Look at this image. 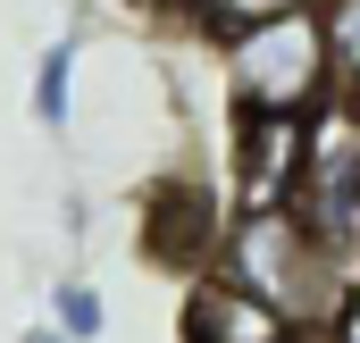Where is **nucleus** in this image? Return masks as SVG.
Wrapping results in <instances>:
<instances>
[{
  "label": "nucleus",
  "instance_id": "obj_10",
  "mask_svg": "<svg viewBox=\"0 0 360 343\" xmlns=\"http://www.w3.org/2000/svg\"><path fill=\"white\" fill-rule=\"evenodd\" d=\"M319 343H360V285L344 293V302H335V318L319 327Z\"/></svg>",
  "mask_w": 360,
  "mask_h": 343
},
{
  "label": "nucleus",
  "instance_id": "obj_2",
  "mask_svg": "<svg viewBox=\"0 0 360 343\" xmlns=\"http://www.w3.org/2000/svg\"><path fill=\"white\" fill-rule=\"evenodd\" d=\"M226 101L235 117H319L335 92H327V34H319V8H293L269 17L252 34H235L226 51Z\"/></svg>",
  "mask_w": 360,
  "mask_h": 343
},
{
  "label": "nucleus",
  "instance_id": "obj_1",
  "mask_svg": "<svg viewBox=\"0 0 360 343\" xmlns=\"http://www.w3.org/2000/svg\"><path fill=\"white\" fill-rule=\"evenodd\" d=\"M210 276L235 285L243 302H260L269 318H285L293 335H319L335 318V302L352 293L344 268L327 259V243L310 235L302 209H260V218H226L218 226V252H210Z\"/></svg>",
  "mask_w": 360,
  "mask_h": 343
},
{
  "label": "nucleus",
  "instance_id": "obj_12",
  "mask_svg": "<svg viewBox=\"0 0 360 343\" xmlns=\"http://www.w3.org/2000/svg\"><path fill=\"white\" fill-rule=\"evenodd\" d=\"M17 343H68V335H51V327H25V335H17Z\"/></svg>",
  "mask_w": 360,
  "mask_h": 343
},
{
  "label": "nucleus",
  "instance_id": "obj_9",
  "mask_svg": "<svg viewBox=\"0 0 360 343\" xmlns=\"http://www.w3.org/2000/svg\"><path fill=\"white\" fill-rule=\"evenodd\" d=\"M51 335H68V343H101L109 335V302H101V285L92 276H59L51 285V318H42Z\"/></svg>",
  "mask_w": 360,
  "mask_h": 343
},
{
  "label": "nucleus",
  "instance_id": "obj_7",
  "mask_svg": "<svg viewBox=\"0 0 360 343\" xmlns=\"http://www.w3.org/2000/svg\"><path fill=\"white\" fill-rule=\"evenodd\" d=\"M293 8H319V0H193L184 8V34H201L210 51H226L235 34H252L269 17H293Z\"/></svg>",
  "mask_w": 360,
  "mask_h": 343
},
{
  "label": "nucleus",
  "instance_id": "obj_13",
  "mask_svg": "<svg viewBox=\"0 0 360 343\" xmlns=\"http://www.w3.org/2000/svg\"><path fill=\"white\" fill-rule=\"evenodd\" d=\"M293 343H319V335H293Z\"/></svg>",
  "mask_w": 360,
  "mask_h": 343
},
{
  "label": "nucleus",
  "instance_id": "obj_6",
  "mask_svg": "<svg viewBox=\"0 0 360 343\" xmlns=\"http://www.w3.org/2000/svg\"><path fill=\"white\" fill-rule=\"evenodd\" d=\"M76 67H84V42L76 34L42 42V59H34V126L42 134H68L76 126Z\"/></svg>",
  "mask_w": 360,
  "mask_h": 343
},
{
  "label": "nucleus",
  "instance_id": "obj_8",
  "mask_svg": "<svg viewBox=\"0 0 360 343\" xmlns=\"http://www.w3.org/2000/svg\"><path fill=\"white\" fill-rule=\"evenodd\" d=\"M319 34H327V92L360 109V0H319Z\"/></svg>",
  "mask_w": 360,
  "mask_h": 343
},
{
  "label": "nucleus",
  "instance_id": "obj_11",
  "mask_svg": "<svg viewBox=\"0 0 360 343\" xmlns=\"http://www.w3.org/2000/svg\"><path fill=\"white\" fill-rule=\"evenodd\" d=\"M143 8H160V17H176V25H184V8H193V0H143Z\"/></svg>",
  "mask_w": 360,
  "mask_h": 343
},
{
  "label": "nucleus",
  "instance_id": "obj_4",
  "mask_svg": "<svg viewBox=\"0 0 360 343\" xmlns=\"http://www.w3.org/2000/svg\"><path fill=\"white\" fill-rule=\"evenodd\" d=\"M176 343H293V327L269 318L260 302H243L235 285H218V276L201 268V276H193V293H184Z\"/></svg>",
  "mask_w": 360,
  "mask_h": 343
},
{
  "label": "nucleus",
  "instance_id": "obj_5",
  "mask_svg": "<svg viewBox=\"0 0 360 343\" xmlns=\"http://www.w3.org/2000/svg\"><path fill=\"white\" fill-rule=\"evenodd\" d=\"M218 226H226V209H210V193L176 176V184H151V259H184L193 276L210 268L218 252Z\"/></svg>",
  "mask_w": 360,
  "mask_h": 343
},
{
  "label": "nucleus",
  "instance_id": "obj_3",
  "mask_svg": "<svg viewBox=\"0 0 360 343\" xmlns=\"http://www.w3.org/2000/svg\"><path fill=\"white\" fill-rule=\"evenodd\" d=\"M310 168V117H235L226 134V218L293 209Z\"/></svg>",
  "mask_w": 360,
  "mask_h": 343
}]
</instances>
